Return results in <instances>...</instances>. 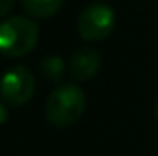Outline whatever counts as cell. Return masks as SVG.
I'll list each match as a JSON object with an SVG mask.
<instances>
[{
    "label": "cell",
    "mask_w": 158,
    "mask_h": 156,
    "mask_svg": "<svg viewBox=\"0 0 158 156\" xmlns=\"http://www.w3.org/2000/svg\"><path fill=\"white\" fill-rule=\"evenodd\" d=\"M86 109V96L77 84H59L46 99V119L53 127H70L83 116Z\"/></svg>",
    "instance_id": "cell-1"
},
{
    "label": "cell",
    "mask_w": 158,
    "mask_h": 156,
    "mask_svg": "<svg viewBox=\"0 0 158 156\" xmlns=\"http://www.w3.org/2000/svg\"><path fill=\"white\" fill-rule=\"evenodd\" d=\"M39 42V26L26 17H11L0 22V53L26 57Z\"/></svg>",
    "instance_id": "cell-2"
},
{
    "label": "cell",
    "mask_w": 158,
    "mask_h": 156,
    "mask_svg": "<svg viewBox=\"0 0 158 156\" xmlns=\"http://www.w3.org/2000/svg\"><path fill=\"white\" fill-rule=\"evenodd\" d=\"M116 26V13L110 6L96 2L83 9L77 18V31L88 42L105 40Z\"/></svg>",
    "instance_id": "cell-3"
},
{
    "label": "cell",
    "mask_w": 158,
    "mask_h": 156,
    "mask_svg": "<svg viewBox=\"0 0 158 156\" xmlns=\"http://www.w3.org/2000/svg\"><path fill=\"white\" fill-rule=\"evenodd\" d=\"M35 77L26 66H11L0 77V97L11 107L26 105L35 94Z\"/></svg>",
    "instance_id": "cell-4"
},
{
    "label": "cell",
    "mask_w": 158,
    "mask_h": 156,
    "mask_svg": "<svg viewBox=\"0 0 158 156\" xmlns=\"http://www.w3.org/2000/svg\"><path fill=\"white\" fill-rule=\"evenodd\" d=\"M70 74L79 81H88L92 79L101 68V55L94 48H81L77 50L70 63H68Z\"/></svg>",
    "instance_id": "cell-5"
},
{
    "label": "cell",
    "mask_w": 158,
    "mask_h": 156,
    "mask_svg": "<svg viewBox=\"0 0 158 156\" xmlns=\"http://www.w3.org/2000/svg\"><path fill=\"white\" fill-rule=\"evenodd\" d=\"M24 11L35 18H50L57 15L64 0H20Z\"/></svg>",
    "instance_id": "cell-6"
},
{
    "label": "cell",
    "mask_w": 158,
    "mask_h": 156,
    "mask_svg": "<svg viewBox=\"0 0 158 156\" xmlns=\"http://www.w3.org/2000/svg\"><path fill=\"white\" fill-rule=\"evenodd\" d=\"M40 74L48 81H53V83L61 81L63 76H64V61H63V57H59V55H46L40 61Z\"/></svg>",
    "instance_id": "cell-7"
},
{
    "label": "cell",
    "mask_w": 158,
    "mask_h": 156,
    "mask_svg": "<svg viewBox=\"0 0 158 156\" xmlns=\"http://www.w3.org/2000/svg\"><path fill=\"white\" fill-rule=\"evenodd\" d=\"M15 6V0H0V18L6 17Z\"/></svg>",
    "instance_id": "cell-8"
},
{
    "label": "cell",
    "mask_w": 158,
    "mask_h": 156,
    "mask_svg": "<svg viewBox=\"0 0 158 156\" xmlns=\"http://www.w3.org/2000/svg\"><path fill=\"white\" fill-rule=\"evenodd\" d=\"M7 117H9V114H7L6 103H4V101H0V125H4V123L7 121Z\"/></svg>",
    "instance_id": "cell-9"
},
{
    "label": "cell",
    "mask_w": 158,
    "mask_h": 156,
    "mask_svg": "<svg viewBox=\"0 0 158 156\" xmlns=\"http://www.w3.org/2000/svg\"><path fill=\"white\" fill-rule=\"evenodd\" d=\"M155 117H156V121H158V103H156V107H155Z\"/></svg>",
    "instance_id": "cell-10"
}]
</instances>
